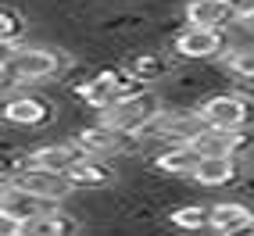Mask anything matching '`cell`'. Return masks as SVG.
Wrapping results in <instances>:
<instances>
[{"label": "cell", "mask_w": 254, "mask_h": 236, "mask_svg": "<svg viewBox=\"0 0 254 236\" xmlns=\"http://www.w3.org/2000/svg\"><path fill=\"white\" fill-rule=\"evenodd\" d=\"M61 54L47 47H25V50H7L4 54V79L7 82H36L61 72Z\"/></svg>", "instance_id": "6da1fadb"}, {"label": "cell", "mask_w": 254, "mask_h": 236, "mask_svg": "<svg viewBox=\"0 0 254 236\" xmlns=\"http://www.w3.org/2000/svg\"><path fill=\"white\" fill-rule=\"evenodd\" d=\"M129 97H140V79L136 75H122V72H100L90 82L79 86V100L97 111H108L115 104H122Z\"/></svg>", "instance_id": "7a4b0ae2"}, {"label": "cell", "mask_w": 254, "mask_h": 236, "mask_svg": "<svg viewBox=\"0 0 254 236\" xmlns=\"http://www.w3.org/2000/svg\"><path fill=\"white\" fill-rule=\"evenodd\" d=\"M158 115H161V111H158V104H154V97L140 93V97H129V100H122V104L100 111V125H108V129H115V132H136V129L147 132L150 125H154Z\"/></svg>", "instance_id": "3957f363"}, {"label": "cell", "mask_w": 254, "mask_h": 236, "mask_svg": "<svg viewBox=\"0 0 254 236\" xmlns=\"http://www.w3.org/2000/svg\"><path fill=\"white\" fill-rule=\"evenodd\" d=\"M197 115L208 129H244L254 122V104L236 93H218V97L204 100Z\"/></svg>", "instance_id": "277c9868"}, {"label": "cell", "mask_w": 254, "mask_h": 236, "mask_svg": "<svg viewBox=\"0 0 254 236\" xmlns=\"http://www.w3.org/2000/svg\"><path fill=\"white\" fill-rule=\"evenodd\" d=\"M11 182H14L18 190L40 197V200H50V204H61V200L75 190L72 182H68V176H61V172H43V168H29V165H25Z\"/></svg>", "instance_id": "5b68a950"}, {"label": "cell", "mask_w": 254, "mask_h": 236, "mask_svg": "<svg viewBox=\"0 0 254 236\" xmlns=\"http://www.w3.org/2000/svg\"><path fill=\"white\" fill-rule=\"evenodd\" d=\"M226 47V32L222 29H200V25H186L176 36V54L179 58H215Z\"/></svg>", "instance_id": "8992f818"}, {"label": "cell", "mask_w": 254, "mask_h": 236, "mask_svg": "<svg viewBox=\"0 0 254 236\" xmlns=\"http://www.w3.org/2000/svg\"><path fill=\"white\" fill-rule=\"evenodd\" d=\"M204 129L208 125L200 122V115H158L154 125L147 129V136H165L172 143H197Z\"/></svg>", "instance_id": "52a82bcc"}, {"label": "cell", "mask_w": 254, "mask_h": 236, "mask_svg": "<svg viewBox=\"0 0 254 236\" xmlns=\"http://www.w3.org/2000/svg\"><path fill=\"white\" fill-rule=\"evenodd\" d=\"M54 211H58V204L40 200V197L18 190L14 182H7V190H4V215L7 218H18L22 226H29V222H36V218H43V215H54Z\"/></svg>", "instance_id": "ba28073f"}, {"label": "cell", "mask_w": 254, "mask_h": 236, "mask_svg": "<svg viewBox=\"0 0 254 236\" xmlns=\"http://www.w3.org/2000/svg\"><path fill=\"white\" fill-rule=\"evenodd\" d=\"M247 143L251 140L244 129H204L197 140V150L204 158H240V150Z\"/></svg>", "instance_id": "9c48e42d"}, {"label": "cell", "mask_w": 254, "mask_h": 236, "mask_svg": "<svg viewBox=\"0 0 254 236\" xmlns=\"http://www.w3.org/2000/svg\"><path fill=\"white\" fill-rule=\"evenodd\" d=\"M200 161H204V154L197 150V143H172L154 158V168L168 176H193Z\"/></svg>", "instance_id": "30bf717a"}, {"label": "cell", "mask_w": 254, "mask_h": 236, "mask_svg": "<svg viewBox=\"0 0 254 236\" xmlns=\"http://www.w3.org/2000/svg\"><path fill=\"white\" fill-rule=\"evenodd\" d=\"M79 150L86 158H111L118 150H126V132H115L108 125H93L79 132Z\"/></svg>", "instance_id": "8fae6325"}, {"label": "cell", "mask_w": 254, "mask_h": 236, "mask_svg": "<svg viewBox=\"0 0 254 236\" xmlns=\"http://www.w3.org/2000/svg\"><path fill=\"white\" fill-rule=\"evenodd\" d=\"M236 18L229 0H190L186 4V22L200 29H222Z\"/></svg>", "instance_id": "7c38bea8"}, {"label": "cell", "mask_w": 254, "mask_h": 236, "mask_svg": "<svg viewBox=\"0 0 254 236\" xmlns=\"http://www.w3.org/2000/svg\"><path fill=\"white\" fill-rule=\"evenodd\" d=\"M79 158H82V150L58 143V147H40V150H32V154L25 158V165H29V168H43V172H61V176H68V168H72Z\"/></svg>", "instance_id": "4fadbf2b"}, {"label": "cell", "mask_w": 254, "mask_h": 236, "mask_svg": "<svg viewBox=\"0 0 254 236\" xmlns=\"http://www.w3.org/2000/svg\"><path fill=\"white\" fill-rule=\"evenodd\" d=\"M4 118L11 125H43L50 122V108L40 97H11L4 104Z\"/></svg>", "instance_id": "5bb4252c"}, {"label": "cell", "mask_w": 254, "mask_h": 236, "mask_svg": "<svg viewBox=\"0 0 254 236\" xmlns=\"http://www.w3.org/2000/svg\"><path fill=\"white\" fill-rule=\"evenodd\" d=\"M254 222V211L247 204H236V200H226V204H215L208 208V226L218 229V233H233V229H240V226H251Z\"/></svg>", "instance_id": "9a60e30c"}, {"label": "cell", "mask_w": 254, "mask_h": 236, "mask_svg": "<svg viewBox=\"0 0 254 236\" xmlns=\"http://www.w3.org/2000/svg\"><path fill=\"white\" fill-rule=\"evenodd\" d=\"M236 176H240L236 158H204L197 165V172H193V179L200 186H229Z\"/></svg>", "instance_id": "2e32d148"}, {"label": "cell", "mask_w": 254, "mask_h": 236, "mask_svg": "<svg viewBox=\"0 0 254 236\" xmlns=\"http://www.w3.org/2000/svg\"><path fill=\"white\" fill-rule=\"evenodd\" d=\"M68 182L72 186H100V182H111V168L100 165L97 158L82 154L72 168H68Z\"/></svg>", "instance_id": "e0dca14e"}, {"label": "cell", "mask_w": 254, "mask_h": 236, "mask_svg": "<svg viewBox=\"0 0 254 236\" xmlns=\"http://www.w3.org/2000/svg\"><path fill=\"white\" fill-rule=\"evenodd\" d=\"M25 236H75V222L68 215L54 211V215H43V218H36V222H29Z\"/></svg>", "instance_id": "ac0fdd59"}, {"label": "cell", "mask_w": 254, "mask_h": 236, "mask_svg": "<svg viewBox=\"0 0 254 236\" xmlns=\"http://www.w3.org/2000/svg\"><path fill=\"white\" fill-rule=\"evenodd\" d=\"M168 222L176 229H204L208 226V211L204 208H179V211L168 215Z\"/></svg>", "instance_id": "d6986e66"}, {"label": "cell", "mask_w": 254, "mask_h": 236, "mask_svg": "<svg viewBox=\"0 0 254 236\" xmlns=\"http://www.w3.org/2000/svg\"><path fill=\"white\" fill-rule=\"evenodd\" d=\"M229 72L240 79H254V47H240L236 54H229Z\"/></svg>", "instance_id": "ffe728a7"}, {"label": "cell", "mask_w": 254, "mask_h": 236, "mask_svg": "<svg viewBox=\"0 0 254 236\" xmlns=\"http://www.w3.org/2000/svg\"><path fill=\"white\" fill-rule=\"evenodd\" d=\"M14 36H18V14H14L11 7H4V29H0L4 50H14Z\"/></svg>", "instance_id": "44dd1931"}, {"label": "cell", "mask_w": 254, "mask_h": 236, "mask_svg": "<svg viewBox=\"0 0 254 236\" xmlns=\"http://www.w3.org/2000/svg\"><path fill=\"white\" fill-rule=\"evenodd\" d=\"M0 236H25V226L18 222V218L0 215Z\"/></svg>", "instance_id": "7402d4cb"}, {"label": "cell", "mask_w": 254, "mask_h": 236, "mask_svg": "<svg viewBox=\"0 0 254 236\" xmlns=\"http://www.w3.org/2000/svg\"><path fill=\"white\" fill-rule=\"evenodd\" d=\"M236 18H254V0H229Z\"/></svg>", "instance_id": "603a6c76"}, {"label": "cell", "mask_w": 254, "mask_h": 236, "mask_svg": "<svg viewBox=\"0 0 254 236\" xmlns=\"http://www.w3.org/2000/svg\"><path fill=\"white\" fill-rule=\"evenodd\" d=\"M226 236H254V222H251V226H240V229H233V233H226Z\"/></svg>", "instance_id": "cb8c5ba5"}, {"label": "cell", "mask_w": 254, "mask_h": 236, "mask_svg": "<svg viewBox=\"0 0 254 236\" xmlns=\"http://www.w3.org/2000/svg\"><path fill=\"white\" fill-rule=\"evenodd\" d=\"M251 22H254V18H251Z\"/></svg>", "instance_id": "d4e9b609"}]
</instances>
